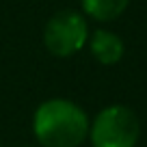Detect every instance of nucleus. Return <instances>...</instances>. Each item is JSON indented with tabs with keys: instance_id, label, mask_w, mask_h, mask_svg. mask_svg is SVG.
I'll list each match as a JSON object with an SVG mask.
<instances>
[{
	"instance_id": "nucleus-5",
	"label": "nucleus",
	"mask_w": 147,
	"mask_h": 147,
	"mask_svg": "<svg viewBox=\"0 0 147 147\" xmlns=\"http://www.w3.org/2000/svg\"><path fill=\"white\" fill-rule=\"evenodd\" d=\"M130 0H80L82 13L95 22H113L121 18Z\"/></svg>"
},
{
	"instance_id": "nucleus-3",
	"label": "nucleus",
	"mask_w": 147,
	"mask_h": 147,
	"mask_svg": "<svg viewBox=\"0 0 147 147\" xmlns=\"http://www.w3.org/2000/svg\"><path fill=\"white\" fill-rule=\"evenodd\" d=\"M89 39V24L84 13L74 9H61L50 15L43 26V46L52 56L67 59L78 54Z\"/></svg>"
},
{
	"instance_id": "nucleus-2",
	"label": "nucleus",
	"mask_w": 147,
	"mask_h": 147,
	"mask_svg": "<svg viewBox=\"0 0 147 147\" xmlns=\"http://www.w3.org/2000/svg\"><path fill=\"white\" fill-rule=\"evenodd\" d=\"M141 138V121L130 106L110 104L102 108L89 123V141L93 147H136Z\"/></svg>"
},
{
	"instance_id": "nucleus-1",
	"label": "nucleus",
	"mask_w": 147,
	"mask_h": 147,
	"mask_svg": "<svg viewBox=\"0 0 147 147\" xmlns=\"http://www.w3.org/2000/svg\"><path fill=\"white\" fill-rule=\"evenodd\" d=\"M89 115L67 97H50L32 113V134L39 147H80L89 138Z\"/></svg>"
},
{
	"instance_id": "nucleus-4",
	"label": "nucleus",
	"mask_w": 147,
	"mask_h": 147,
	"mask_svg": "<svg viewBox=\"0 0 147 147\" xmlns=\"http://www.w3.org/2000/svg\"><path fill=\"white\" fill-rule=\"evenodd\" d=\"M87 46H89V52L93 54V59L102 65H117L123 59V52H125L121 37L106 30V28H97V30L89 32Z\"/></svg>"
}]
</instances>
